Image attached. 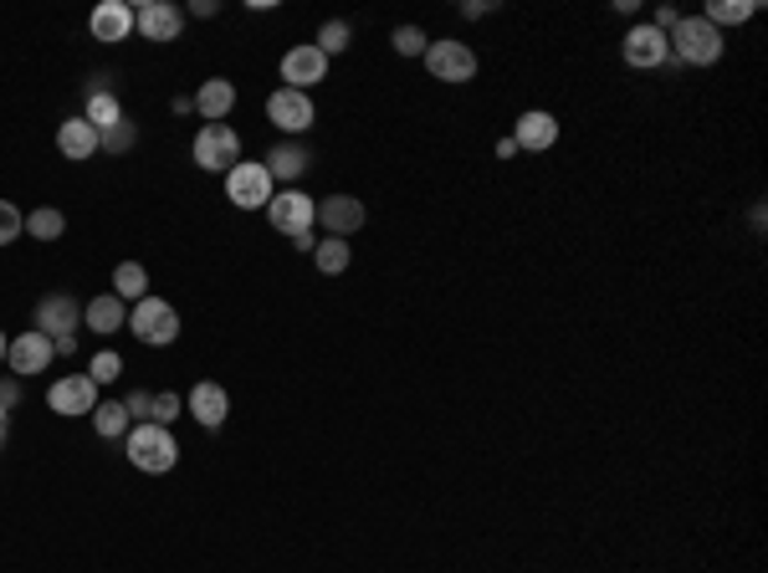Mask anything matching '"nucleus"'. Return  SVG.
<instances>
[{
  "instance_id": "2",
  "label": "nucleus",
  "mask_w": 768,
  "mask_h": 573,
  "mask_svg": "<svg viewBox=\"0 0 768 573\" xmlns=\"http://www.w3.org/2000/svg\"><path fill=\"white\" fill-rule=\"evenodd\" d=\"M666 41H671V52L687 62V68H713L717 57H722V31L707 27L703 16H681L671 31H666Z\"/></svg>"
},
{
  "instance_id": "37",
  "label": "nucleus",
  "mask_w": 768,
  "mask_h": 573,
  "mask_svg": "<svg viewBox=\"0 0 768 573\" xmlns=\"http://www.w3.org/2000/svg\"><path fill=\"white\" fill-rule=\"evenodd\" d=\"M292 246H297V252H313V246H319V236H313V231H297V236H292Z\"/></svg>"
},
{
  "instance_id": "27",
  "label": "nucleus",
  "mask_w": 768,
  "mask_h": 573,
  "mask_svg": "<svg viewBox=\"0 0 768 573\" xmlns=\"http://www.w3.org/2000/svg\"><path fill=\"white\" fill-rule=\"evenodd\" d=\"M93 430L103 440L129 436V410H123V405H98V410H93Z\"/></svg>"
},
{
  "instance_id": "31",
  "label": "nucleus",
  "mask_w": 768,
  "mask_h": 573,
  "mask_svg": "<svg viewBox=\"0 0 768 573\" xmlns=\"http://www.w3.org/2000/svg\"><path fill=\"white\" fill-rule=\"evenodd\" d=\"M119 374H123L119 354H108V348H103V354H93V369H88V379H93V385H113Z\"/></svg>"
},
{
  "instance_id": "25",
  "label": "nucleus",
  "mask_w": 768,
  "mask_h": 573,
  "mask_svg": "<svg viewBox=\"0 0 768 573\" xmlns=\"http://www.w3.org/2000/svg\"><path fill=\"white\" fill-rule=\"evenodd\" d=\"M82 119H88L98 134H103V129H113V123L123 119V108H119V98L108 93V88H93V98H88V113H82Z\"/></svg>"
},
{
  "instance_id": "10",
  "label": "nucleus",
  "mask_w": 768,
  "mask_h": 573,
  "mask_svg": "<svg viewBox=\"0 0 768 573\" xmlns=\"http://www.w3.org/2000/svg\"><path fill=\"white\" fill-rule=\"evenodd\" d=\"M323 78H329V57H323L313 41H303V47H292V52L282 57V82H287L292 93H307V88H319Z\"/></svg>"
},
{
  "instance_id": "26",
  "label": "nucleus",
  "mask_w": 768,
  "mask_h": 573,
  "mask_svg": "<svg viewBox=\"0 0 768 573\" xmlns=\"http://www.w3.org/2000/svg\"><path fill=\"white\" fill-rule=\"evenodd\" d=\"M313 262H319V272H329V277H338V272L348 267V246L338 236H323L319 246H313Z\"/></svg>"
},
{
  "instance_id": "17",
  "label": "nucleus",
  "mask_w": 768,
  "mask_h": 573,
  "mask_svg": "<svg viewBox=\"0 0 768 573\" xmlns=\"http://www.w3.org/2000/svg\"><path fill=\"white\" fill-rule=\"evenodd\" d=\"M185 410L195 415V420H200L205 430H221V426H225V410H231V400H225V389H221V385H211V379H200V385L190 389Z\"/></svg>"
},
{
  "instance_id": "36",
  "label": "nucleus",
  "mask_w": 768,
  "mask_h": 573,
  "mask_svg": "<svg viewBox=\"0 0 768 573\" xmlns=\"http://www.w3.org/2000/svg\"><path fill=\"white\" fill-rule=\"evenodd\" d=\"M16 400H21V389H16V379H6V385H0V415L11 410Z\"/></svg>"
},
{
  "instance_id": "19",
  "label": "nucleus",
  "mask_w": 768,
  "mask_h": 573,
  "mask_svg": "<svg viewBox=\"0 0 768 573\" xmlns=\"http://www.w3.org/2000/svg\"><path fill=\"white\" fill-rule=\"evenodd\" d=\"M57 149H62L67 160H93L98 154V129L88 119H67L62 129H57Z\"/></svg>"
},
{
  "instance_id": "15",
  "label": "nucleus",
  "mask_w": 768,
  "mask_h": 573,
  "mask_svg": "<svg viewBox=\"0 0 768 573\" xmlns=\"http://www.w3.org/2000/svg\"><path fill=\"white\" fill-rule=\"evenodd\" d=\"M319 226L338 241L354 236V231L364 226V205H358L354 195H329V201H319Z\"/></svg>"
},
{
  "instance_id": "32",
  "label": "nucleus",
  "mask_w": 768,
  "mask_h": 573,
  "mask_svg": "<svg viewBox=\"0 0 768 573\" xmlns=\"http://www.w3.org/2000/svg\"><path fill=\"white\" fill-rule=\"evenodd\" d=\"M21 231H27V215L16 211L11 201H0V246H11V241L21 236Z\"/></svg>"
},
{
  "instance_id": "5",
  "label": "nucleus",
  "mask_w": 768,
  "mask_h": 573,
  "mask_svg": "<svg viewBox=\"0 0 768 573\" xmlns=\"http://www.w3.org/2000/svg\"><path fill=\"white\" fill-rule=\"evenodd\" d=\"M266 221L282 231V236H297V231H313L319 226V201L303 195V190H277L266 201Z\"/></svg>"
},
{
  "instance_id": "40",
  "label": "nucleus",
  "mask_w": 768,
  "mask_h": 573,
  "mask_svg": "<svg viewBox=\"0 0 768 573\" xmlns=\"http://www.w3.org/2000/svg\"><path fill=\"white\" fill-rule=\"evenodd\" d=\"M6 348H11V338H6V334H0V364H6Z\"/></svg>"
},
{
  "instance_id": "11",
  "label": "nucleus",
  "mask_w": 768,
  "mask_h": 573,
  "mask_svg": "<svg viewBox=\"0 0 768 573\" xmlns=\"http://www.w3.org/2000/svg\"><path fill=\"white\" fill-rule=\"evenodd\" d=\"M625 62H630V68H661L666 57H671V41H666V31H656L646 21V27H630L625 31Z\"/></svg>"
},
{
  "instance_id": "29",
  "label": "nucleus",
  "mask_w": 768,
  "mask_h": 573,
  "mask_svg": "<svg viewBox=\"0 0 768 573\" xmlns=\"http://www.w3.org/2000/svg\"><path fill=\"white\" fill-rule=\"evenodd\" d=\"M133 144H139V129H133L129 119H119L113 129H103V134H98V149H108V154H129Z\"/></svg>"
},
{
  "instance_id": "16",
  "label": "nucleus",
  "mask_w": 768,
  "mask_h": 573,
  "mask_svg": "<svg viewBox=\"0 0 768 573\" xmlns=\"http://www.w3.org/2000/svg\"><path fill=\"white\" fill-rule=\"evenodd\" d=\"M88 31H93V41H123L133 31V6H123V0H103V6H93V16H88Z\"/></svg>"
},
{
  "instance_id": "30",
  "label": "nucleus",
  "mask_w": 768,
  "mask_h": 573,
  "mask_svg": "<svg viewBox=\"0 0 768 573\" xmlns=\"http://www.w3.org/2000/svg\"><path fill=\"white\" fill-rule=\"evenodd\" d=\"M323 57H338L348 47V21H323V31H319V41H313Z\"/></svg>"
},
{
  "instance_id": "9",
  "label": "nucleus",
  "mask_w": 768,
  "mask_h": 573,
  "mask_svg": "<svg viewBox=\"0 0 768 573\" xmlns=\"http://www.w3.org/2000/svg\"><path fill=\"white\" fill-rule=\"evenodd\" d=\"M47 410L57 415H93L98 410V385L88 379V374H67V379H57L52 389H47Z\"/></svg>"
},
{
  "instance_id": "20",
  "label": "nucleus",
  "mask_w": 768,
  "mask_h": 573,
  "mask_svg": "<svg viewBox=\"0 0 768 573\" xmlns=\"http://www.w3.org/2000/svg\"><path fill=\"white\" fill-rule=\"evenodd\" d=\"M195 108H200V119L205 123H221L231 108H236V88L225 78H211V82H200V93H195Z\"/></svg>"
},
{
  "instance_id": "12",
  "label": "nucleus",
  "mask_w": 768,
  "mask_h": 573,
  "mask_svg": "<svg viewBox=\"0 0 768 573\" xmlns=\"http://www.w3.org/2000/svg\"><path fill=\"white\" fill-rule=\"evenodd\" d=\"M266 119L277 123L282 134H303L307 123H313V98L292 93V88H277V93L266 98Z\"/></svg>"
},
{
  "instance_id": "24",
  "label": "nucleus",
  "mask_w": 768,
  "mask_h": 573,
  "mask_svg": "<svg viewBox=\"0 0 768 573\" xmlns=\"http://www.w3.org/2000/svg\"><path fill=\"white\" fill-rule=\"evenodd\" d=\"M754 11H758V0H713L703 21L707 27H742Z\"/></svg>"
},
{
  "instance_id": "39",
  "label": "nucleus",
  "mask_w": 768,
  "mask_h": 573,
  "mask_svg": "<svg viewBox=\"0 0 768 573\" xmlns=\"http://www.w3.org/2000/svg\"><path fill=\"white\" fill-rule=\"evenodd\" d=\"M6 430H11V426H6V415H0V451H6Z\"/></svg>"
},
{
  "instance_id": "13",
  "label": "nucleus",
  "mask_w": 768,
  "mask_h": 573,
  "mask_svg": "<svg viewBox=\"0 0 768 573\" xmlns=\"http://www.w3.org/2000/svg\"><path fill=\"white\" fill-rule=\"evenodd\" d=\"M185 27V16L174 11L170 0H144V6H133V31H144L149 41H174Z\"/></svg>"
},
{
  "instance_id": "1",
  "label": "nucleus",
  "mask_w": 768,
  "mask_h": 573,
  "mask_svg": "<svg viewBox=\"0 0 768 573\" xmlns=\"http://www.w3.org/2000/svg\"><path fill=\"white\" fill-rule=\"evenodd\" d=\"M129 461L139 471H149V477H164V471H174V461H180V446H174V436H170V426H133L129 430Z\"/></svg>"
},
{
  "instance_id": "3",
  "label": "nucleus",
  "mask_w": 768,
  "mask_h": 573,
  "mask_svg": "<svg viewBox=\"0 0 768 573\" xmlns=\"http://www.w3.org/2000/svg\"><path fill=\"white\" fill-rule=\"evenodd\" d=\"M129 328H133V338H139V344L164 348V344H174V338H180V313H174L164 297H144V303H133Z\"/></svg>"
},
{
  "instance_id": "4",
  "label": "nucleus",
  "mask_w": 768,
  "mask_h": 573,
  "mask_svg": "<svg viewBox=\"0 0 768 573\" xmlns=\"http://www.w3.org/2000/svg\"><path fill=\"white\" fill-rule=\"evenodd\" d=\"M195 164L205 174H231L241 164V139L231 123H205L195 134Z\"/></svg>"
},
{
  "instance_id": "38",
  "label": "nucleus",
  "mask_w": 768,
  "mask_h": 573,
  "mask_svg": "<svg viewBox=\"0 0 768 573\" xmlns=\"http://www.w3.org/2000/svg\"><path fill=\"white\" fill-rule=\"evenodd\" d=\"M57 354H78V334H67V338H52Z\"/></svg>"
},
{
  "instance_id": "14",
  "label": "nucleus",
  "mask_w": 768,
  "mask_h": 573,
  "mask_svg": "<svg viewBox=\"0 0 768 573\" xmlns=\"http://www.w3.org/2000/svg\"><path fill=\"white\" fill-rule=\"evenodd\" d=\"M37 328H41L47 338H67V334H78V328H82V307L72 303L67 293L41 297V303H37Z\"/></svg>"
},
{
  "instance_id": "18",
  "label": "nucleus",
  "mask_w": 768,
  "mask_h": 573,
  "mask_svg": "<svg viewBox=\"0 0 768 573\" xmlns=\"http://www.w3.org/2000/svg\"><path fill=\"white\" fill-rule=\"evenodd\" d=\"M554 139H558V123H554V113H544V108H533V113H523L517 119V134H513V144L517 149H554Z\"/></svg>"
},
{
  "instance_id": "23",
  "label": "nucleus",
  "mask_w": 768,
  "mask_h": 573,
  "mask_svg": "<svg viewBox=\"0 0 768 573\" xmlns=\"http://www.w3.org/2000/svg\"><path fill=\"white\" fill-rule=\"evenodd\" d=\"M113 297H123V303H144L149 297V272L139 267V262H119V267H113Z\"/></svg>"
},
{
  "instance_id": "6",
  "label": "nucleus",
  "mask_w": 768,
  "mask_h": 573,
  "mask_svg": "<svg viewBox=\"0 0 768 573\" xmlns=\"http://www.w3.org/2000/svg\"><path fill=\"white\" fill-rule=\"evenodd\" d=\"M425 68L436 82H472L477 78V52L466 41H431L425 47Z\"/></svg>"
},
{
  "instance_id": "7",
  "label": "nucleus",
  "mask_w": 768,
  "mask_h": 573,
  "mask_svg": "<svg viewBox=\"0 0 768 573\" xmlns=\"http://www.w3.org/2000/svg\"><path fill=\"white\" fill-rule=\"evenodd\" d=\"M225 195H231V205H241V211H266V201H272L277 190H272L266 164H236V170L225 174Z\"/></svg>"
},
{
  "instance_id": "22",
  "label": "nucleus",
  "mask_w": 768,
  "mask_h": 573,
  "mask_svg": "<svg viewBox=\"0 0 768 573\" xmlns=\"http://www.w3.org/2000/svg\"><path fill=\"white\" fill-rule=\"evenodd\" d=\"M262 164H266V174H272V185H277V180L287 185V180H297V174L307 170V149L303 144H277Z\"/></svg>"
},
{
  "instance_id": "28",
  "label": "nucleus",
  "mask_w": 768,
  "mask_h": 573,
  "mask_svg": "<svg viewBox=\"0 0 768 573\" xmlns=\"http://www.w3.org/2000/svg\"><path fill=\"white\" fill-rule=\"evenodd\" d=\"M27 231H31L37 241H57V236L67 231V215H62V211H52V205H41V211H31V215H27Z\"/></svg>"
},
{
  "instance_id": "21",
  "label": "nucleus",
  "mask_w": 768,
  "mask_h": 573,
  "mask_svg": "<svg viewBox=\"0 0 768 573\" xmlns=\"http://www.w3.org/2000/svg\"><path fill=\"white\" fill-rule=\"evenodd\" d=\"M82 323H88L93 334H119L123 323H129V313H123V297H113V293L93 297V303L82 307Z\"/></svg>"
},
{
  "instance_id": "8",
  "label": "nucleus",
  "mask_w": 768,
  "mask_h": 573,
  "mask_svg": "<svg viewBox=\"0 0 768 573\" xmlns=\"http://www.w3.org/2000/svg\"><path fill=\"white\" fill-rule=\"evenodd\" d=\"M52 359H57V344L41 328H27V334L11 338V348H6V364H11L16 379H31V374H41Z\"/></svg>"
},
{
  "instance_id": "33",
  "label": "nucleus",
  "mask_w": 768,
  "mask_h": 573,
  "mask_svg": "<svg viewBox=\"0 0 768 573\" xmlns=\"http://www.w3.org/2000/svg\"><path fill=\"white\" fill-rule=\"evenodd\" d=\"M180 410H185V400L164 389V395H154V405H149V420H154V426H170V420H174Z\"/></svg>"
},
{
  "instance_id": "35",
  "label": "nucleus",
  "mask_w": 768,
  "mask_h": 573,
  "mask_svg": "<svg viewBox=\"0 0 768 573\" xmlns=\"http://www.w3.org/2000/svg\"><path fill=\"white\" fill-rule=\"evenodd\" d=\"M149 405H154V395H144V389H133L129 400H123V410H129V420H133V415H139V420H144V426H149Z\"/></svg>"
},
{
  "instance_id": "34",
  "label": "nucleus",
  "mask_w": 768,
  "mask_h": 573,
  "mask_svg": "<svg viewBox=\"0 0 768 573\" xmlns=\"http://www.w3.org/2000/svg\"><path fill=\"white\" fill-rule=\"evenodd\" d=\"M425 47H431V41H425L421 27H400L395 31V52L400 57H425Z\"/></svg>"
}]
</instances>
